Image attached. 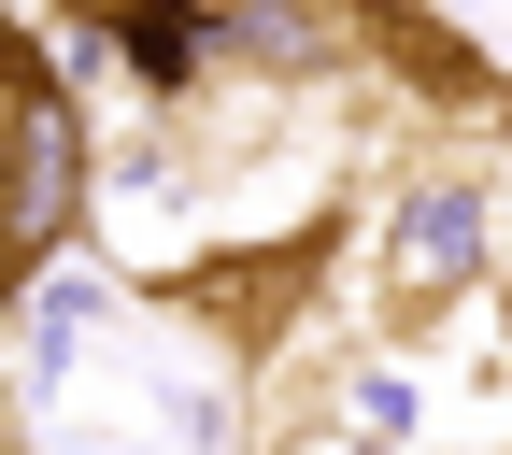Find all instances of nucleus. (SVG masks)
I'll list each match as a JSON object with an SVG mask.
<instances>
[{
  "label": "nucleus",
  "instance_id": "nucleus-1",
  "mask_svg": "<svg viewBox=\"0 0 512 455\" xmlns=\"http://www.w3.org/2000/svg\"><path fill=\"white\" fill-rule=\"evenodd\" d=\"M86 228V114L43 72V43L0 29V285H29Z\"/></svg>",
  "mask_w": 512,
  "mask_h": 455
},
{
  "label": "nucleus",
  "instance_id": "nucleus-2",
  "mask_svg": "<svg viewBox=\"0 0 512 455\" xmlns=\"http://www.w3.org/2000/svg\"><path fill=\"white\" fill-rule=\"evenodd\" d=\"M470 271H484V185L470 171H413L399 200L370 214V328L384 342L441 328V313L470 299Z\"/></svg>",
  "mask_w": 512,
  "mask_h": 455
},
{
  "label": "nucleus",
  "instance_id": "nucleus-3",
  "mask_svg": "<svg viewBox=\"0 0 512 455\" xmlns=\"http://www.w3.org/2000/svg\"><path fill=\"white\" fill-rule=\"evenodd\" d=\"M214 57L228 72H342L356 15H328V0H214Z\"/></svg>",
  "mask_w": 512,
  "mask_h": 455
}]
</instances>
